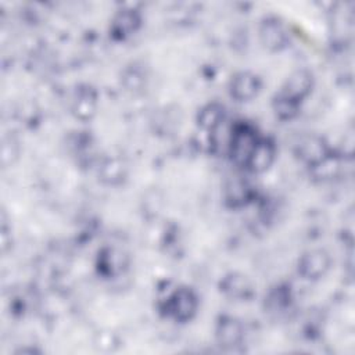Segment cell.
<instances>
[{
	"instance_id": "6da1fadb",
	"label": "cell",
	"mask_w": 355,
	"mask_h": 355,
	"mask_svg": "<svg viewBox=\"0 0 355 355\" xmlns=\"http://www.w3.org/2000/svg\"><path fill=\"white\" fill-rule=\"evenodd\" d=\"M258 136L255 130L247 125H236V128L232 130L230 140H229V151L232 159L241 166H245L248 162V158L258 141Z\"/></svg>"
},
{
	"instance_id": "7a4b0ae2",
	"label": "cell",
	"mask_w": 355,
	"mask_h": 355,
	"mask_svg": "<svg viewBox=\"0 0 355 355\" xmlns=\"http://www.w3.org/2000/svg\"><path fill=\"white\" fill-rule=\"evenodd\" d=\"M197 306L198 298L196 293L189 287L176 288L166 300L168 313L179 322L190 320L196 315Z\"/></svg>"
},
{
	"instance_id": "3957f363",
	"label": "cell",
	"mask_w": 355,
	"mask_h": 355,
	"mask_svg": "<svg viewBox=\"0 0 355 355\" xmlns=\"http://www.w3.org/2000/svg\"><path fill=\"white\" fill-rule=\"evenodd\" d=\"M331 258L324 250H309L298 259V275L306 280H318L323 277L330 269Z\"/></svg>"
},
{
	"instance_id": "277c9868",
	"label": "cell",
	"mask_w": 355,
	"mask_h": 355,
	"mask_svg": "<svg viewBox=\"0 0 355 355\" xmlns=\"http://www.w3.org/2000/svg\"><path fill=\"white\" fill-rule=\"evenodd\" d=\"M258 32L262 46L269 51H280L288 43V32L284 24L275 17L263 18Z\"/></svg>"
},
{
	"instance_id": "5b68a950",
	"label": "cell",
	"mask_w": 355,
	"mask_h": 355,
	"mask_svg": "<svg viewBox=\"0 0 355 355\" xmlns=\"http://www.w3.org/2000/svg\"><path fill=\"white\" fill-rule=\"evenodd\" d=\"M313 87V75L308 69H297L288 75L283 83L279 94L301 104V101L311 93Z\"/></svg>"
},
{
	"instance_id": "8992f818",
	"label": "cell",
	"mask_w": 355,
	"mask_h": 355,
	"mask_svg": "<svg viewBox=\"0 0 355 355\" xmlns=\"http://www.w3.org/2000/svg\"><path fill=\"white\" fill-rule=\"evenodd\" d=\"M261 86L262 83L257 73L240 71L234 73L229 82V94L236 101H250L258 96Z\"/></svg>"
},
{
	"instance_id": "52a82bcc",
	"label": "cell",
	"mask_w": 355,
	"mask_h": 355,
	"mask_svg": "<svg viewBox=\"0 0 355 355\" xmlns=\"http://www.w3.org/2000/svg\"><path fill=\"white\" fill-rule=\"evenodd\" d=\"M216 343L225 348L232 349L241 344L244 338V327L240 320L232 316H223L215 327Z\"/></svg>"
},
{
	"instance_id": "ba28073f",
	"label": "cell",
	"mask_w": 355,
	"mask_h": 355,
	"mask_svg": "<svg viewBox=\"0 0 355 355\" xmlns=\"http://www.w3.org/2000/svg\"><path fill=\"white\" fill-rule=\"evenodd\" d=\"M97 110V94L89 86H80L75 90L71 104L72 114L82 121L90 119Z\"/></svg>"
},
{
	"instance_id": "9c48e42d",
	"label": "cell",
	"mask_w": 355,
	"mask_h": 355,
	"mask_svg": "<svg viewBox=\"0 0 355 355\" xmlns=\"http://www.w3.org/2000/svg\"><path fill=\"white\" fill-rule=\"evenodd\" d=\"M276 147L269 139H258L250 158L247 162V168L255 173L265 172L275 161Z\"/></svg>"
},
{
	"instance_id": "30bf717a",
	"label": "cell",
	"mask_w": 355,
	"mask_h": 355,
	"mask_svg": "<svg viewBox=\"0 0 355 355\" xmlns=\"http://www.w3.org/2000/svg\"><path fill=\"white\" fill-rule=\"evenodd\" d=\"M297 154L308 166L315 165L330 154L327 144L319 136H306L297 144Z\"/></svg>"
},
{
	"instance_id": "8fae6325",
	"label": "cell",
	"mask_w": 355,
	"mask_h": 355,
	"mask_svg": "<svg viewBox=\"0 0 355 355\" xmlns=\"http://www.w3.org/2000/svg\"><path fill=\"white\" fill-rule=\"evenodd\" d=\"M140 22L141 18L136 10H121L111 22V33L116 39H125L139 29Z\"/></svg>"
},
{
	"instance_id": "7c38bea8",
	"label": "cell",
	"mask_w": 355,
	"mask_h": 355,
	"mask_svg": "<svg viewBox=\"0 0 355 355\" xmlns=\"http://www.w3.org/2000/svg\"><path fill=\"white\" fill-rule=\"evenodd\" d=\"M225 118V108L219 103H209L204 105L197 114V125L200 129L214 132Z\"/></svg>"
},
{
	"instance_id": "4fadbf2b",
	"label": "cell",
	"mask_w": 355,
	"mask_h": 355,
	"mask_svg": "<svg viewBox=\"0 0 355 355\" xmlns=\"http://www.w3.org/2000/svg\"><path fill=\"white\" fill-rule=\"evenodd\" d=\"M222 290L233 298H247L252 294L250 280L243 275H230L222 283Z\"/></svg>"
},
{
	"instance_id": "5bb4252c",
	"label": "cell",
	"mask_w": 355,
	"mask_h": 355,
	"mask_svg": "<svg viewBox=\"0 0 355 355\" xmlns=\"http://www.w3.org/2000/svg\"><path fill=\"white\" fill-rule=\"evenodd\" d=\"M300 105L301 104H297V103L280 96L279 93L275 96L273 103H272L276 116L283 121H288V119H293L294 116H297V114L300 111Z\"/></svg>"
},
{
	"instance_id": "9a60e30c",
	"label": "cell",
	"mask_w": 355,
	"mask_h": 355,
	"mask_svg": "<svg viewBox=\"0 0 355 355\" xmlns=\"http://www.w3.org/2000/svg\"><path fill=\"white\" fill-rule=\"evenodd\" d=\"M250 187L241 179H233L226 186V198L232 205H241L248 198Z\"/></svg>"
},
{
	"instance_id": "2e32d148",
	"label": "cell",
	"mask_w": 355,
	"mask_h": 355,
	"mask_svg": "<svg viewBox=\"0 0 355 355\" xmlns=\"http://www.w3.org/2000/svg\"><path fill=\"white\" fill-rule=\"evenodd\" d=\"M98 176L101 180H104L108 184H115L118 182H121V178L123 176V165L121 161L112 158V159H107L100 171H98Z\"/></svg>"
},
{
	"instance_id": "e0dca14e",
	"label": "cell",
	"mask_w": 355,
	"mask_h": 355,
	"mask_svg": "<svg viewBox=\"0 0 355 355\" xmlns=\"http://www.w3.org/2000/svg\"><path fill=\"white\" fill-rule=\"evenodd\" d=\"M338 168H340L338 159L336 157H333L331 154H329L322 161L312 165L311 172L318 179H329V178H333L336 175Z\"/></svg>"
},
{
	"instance_id": "ac0fdd59",
	"label": "cell",
	"mask_w": 355,
	"mask_h": 355,
	"mask_svg": "<svg viewBox=\"0 0 355 355\" xmlns=\"http://www.w3.org/2000/svg\"><path fill=\"white\" fill-rule=\"evenodd\" d=\"M18 157V143L12 137H4L1 146V164L3 166L11 165Z\"/></svg>"
}]
</instances>
